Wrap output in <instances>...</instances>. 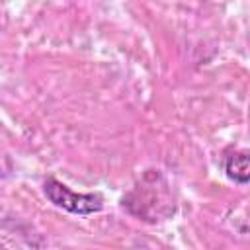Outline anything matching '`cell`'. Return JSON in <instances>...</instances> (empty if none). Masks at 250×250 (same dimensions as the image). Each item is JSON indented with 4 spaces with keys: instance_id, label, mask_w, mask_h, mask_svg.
I'll use <instances>...</instances> for the list:
<instances>
[{
    "instance_id": "7a4b0ae2",
    "label": "cell",
    "mask_w": 250,
    "mask_h": 250,
    "mask_svg": "<svg viewBox=\"0 0 250 250\" xmlns=\"http://www.w3.org/2000/svg\"><path fill=\"white\" fill-rule=\"evenodd\" d=\"M225 172L230 180L240 186H246L250 180L248 172V150H232L225 156Z\"/></svg>"
},
{
    "instance_id": "6da1fadb",
    "label": "cell",
    "mask_w": 250,
    "mask_h": 250,
    "mask_svg": "<svg viewBox=\"0 0 250 250\" xmlns=\"http://www.w3.org/2000/svg\"><path fill=\"white\" fill-rule=\"evenodd\" d=\"M43 191L53 205H57L72 215H92V213L102 211V207H104V199L100 193H76L53 176H49L45 180Z\"/></svg>"
}]
</instances>
